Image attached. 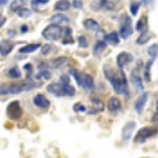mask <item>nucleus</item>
Instances as JSON below:
<instances>
[{
	"label": "nucleus",
	"instance_id": "1",
	"mask_svg": "<svg viewBox=\"0 0 158 158\" xmlns=\"http://www.w3.org/2000/svg\"><path fill=\"white\" fill-rule=\"evenodd\" d=\"M103 72L106 79L111 82L112 86L117 94H124L128 91V82H127V78L123 71L120 70L118 74H115L113 69H108L106 67L103 69Z\"/></svg>",
	"mask_w": 158,
	"mask_h": 158
},
{
	"label": "nucleus",
	"instance_id": "2",
	"mask_svg": "<svg viewBox=\"0 0 158 158\" xmlns=\"http://www.w3.org/2000/svg\"><path fill=\"white\" fill-rule=\"evenodd\" d=\"M35 88V85H32L30 82H23L21 85H0V94L1 95H6V94H13V95H16V94H20L23 91H30L31 89Z\"/></svg>",
	"mask_w": 158,
	"mask_h": 158
},
{
	"label": "nucleus",
	"instance_id": "3",
	"mask_svg": "<svg viewBox=\"0 0 158 158\" xmlns=\"http://www.w3.org/2000/svg\"><path fill=\"white\" fill-rule=\"evenodd\" d=\"M63 30L60 25L57 24H50L42 31V36L44 39L51 40V41H57L62 36Z\"/></svg>",
	"mask_w": 158,
	"mask_h": 158
},
{
	"label": "nucleus",
	"instance_id": "4",
	"mask_svg": "<svg viewBox=\"0 0 158 158\" xmlns=\"http://www.w3.org/2000/svg\"><path fill=\"white\" fill-rule=\"evenodd\" d=\"M133 24H132V19L128 15L124 14L120 19V30H119V35L122 39H128V38L133 34Z\"/></svg>",
	"mask_w": 158,
	"mask_h": 158
},
{
	"label": "nucleus",
	"instance_id": "5",
	"mask_svg": "<svg viewBox=\"0 0 158 158\" xmlns=\"http://www.w3.org/2000/svg\"><path fill=\"white\" fill-rule=\"evenodd\" d=\"M156 133H157L156 129L151 128V127H146V128H142L139 130L138 133H137V135L135 136V140H136V142L142 143V142L146 141L148 138L154 136Z\"/></svg>",
	"mask_w": 158,
	"mask_h": 158
},
{
	"label": "nucleus",
	"instance_id": "6",
	"mask_svg": "<svg viewBox=\"0 0 158 158\" xmlns=\"http://www.w3.org/2000/svg\"><path fill=\"white\" fill-rule=\"evenodd\" d=\"M7 115L11 119H19L22 115V110L18 101H13L7 106Z\"/></svg>",
	"mask_w": 158,
	"mask_h": 158
},
{
	"label": "nucleus",
	"instance_id": "7",
	"mask_svg": "<svg viewBox=\"0 0 158 158\" xmlns=\"http://www.w3.org/2000/svg\"><path fill=\"white\" fill-rule=\"evenodd\" d=\"M133 60H134V57L132 54H130L128 52H121L120 54L117 55V59H116L117 67H118V69L122 70L128 63L132 62Z\"/></svg>",
	"mask_w": 158,
	"mask_h": 158
},
{
	"label": "nucleus",
	"instance_id": "8",
	"mask_svg": "<svg viewBox=\"0 0 158 158\" xmlns=\"http://www.w3.org/2000/svg\"><path fill=\"white\" fill-rule=\"evenodd\" d=\"M47 90L49 93L53 94L56 97H62L65 96L64 92V85H61V83H51L47 86Z\"/></svg>",
	"mask_w": 158,
	"mask_h": 158
},
{
	"label": "nucleus",
	"instance_id": "9",
	"mask_svg": "<svg viewBox=\"0 0 158 158\" xmlns=\"http://www.w3.org/2000/svg\"><path fill=\"white\" fill-rule=\"evenodd\" d=\"M78 85L82 86L86 91H91L94 88V79L89 74H81Z\"/></svg>",
	"mask_w": 158,
	"mask_h": 158
},
{
	"label": "nucleus",
	"instance_id": "10",
	"mask_svg": "<svg viewBox=\"0 0 158 158\" xmlns=\"http://www.w3.org/2000/svg\"><path fill=\"white\" fill-rule=\"evenodd\" d=\"M136 128V122L135 121H129L124 126L123 130H122V140L123 141H128L131 138L132 135L134 133V130Z\"/></svg>",
	"mask_w": 158,
	"mask_h": 158
},
{
	"label": "nucleus",
	"instance_id": "11",
	"mask_svg": "<svg viewBox=\"0 0 158 158\" xmlns=\"http://www.w3.org/2000/svg\"><path fill=\"white\" fill-rule=\"evenodd\" d=\"M147 101H148V93L144 92V93H142L141 95L139 96L138 99L135 101V104H134L135 111L138 114H141L142 112H143V109L147 104Z\"/></svg>",
	"mask_w": 158,
	"mask_h": 158
},
{
	"label": "nucleus",
	"instance_id": "12",
	"mask_svg": "<svg viewBox=\"0 0 158 158\" xmlns=\"http://www.w3.org/2000/svg\"><path fill=\"white\" fill-rule=\"evenodd\" d=\"M33 102H34L35 106H39V108H42V109L49 108L50 104H51L49 99L45 97L44 95H42V94H37V95L34 97V99H33Z\"/></svg>",
	"mask_w": 158,
	"mask_h": 158
},
{
	"label": "nucleus",
	"instance_id": "13",
	"mask_svg": "<svg viewBox=\"0 0 158 158\" xmlns=\"http://www.w3.org/2000/svg\"><path fill=\"white\" fill-rule=\"evenodd\" d=\"M14 49V43L11 40H2L0 42V54L2 56H6Z\"/></svg>",
	"mask_w": 158,
	"mask_h": 158
},
{
	"label": "nucleus",
	"instance_id": "14",
	"mask_svg": "<svg viewBox=\"0 0 158 158\" xmlns=\"http://www.w3.org/2000/svg\"><path fill=\"white\" fill-rule=\"evenodd\" d=\"M121 108V102L118 98L116 97H111L109 99V102H108V109L110 112L112 113H115V112L119 111Z\"/></svg>",
	"mask_w": 158,
	"mask_h": 158
},
{
	"label": "nucleus",
	"instance_id": "15",
	"mask_svg": "<svg viewBox=\"0 0 158 158\" xmlns=\"http://www.w3.org/2000/svg\"><path fill=\"white\" fill-rule=\"evenodd\" d=\"M68 62V58L64 56H61V57H57L55 59H52L49 62V67L51 69H58L60 67H62L64 63Z\"/></svg>",
	"mask_w": 158,
	"mask_h": 158
},
{
	"label": "nucleus",
	"instance_id": "16",
	"mask_svg": "<svg viewBox=\"0 0 158 158\" xmlns=\"http://www.w3.org/2000/svg\"><path fill=\"white\" fill-rule=\"evenodd\" d=\"M131 80L133 81V83L139 90H143V85H142V79L138 74V69L133 70V72L131 74Z\"/></svg>",
	"mask_w": 158,
	"mask_h": 158
},
{
	"label": "nucleus",
	"instance_id": "17",
	"mask_svg": "<svg viewBox=\"0 0 158 158\" xmlns=\"http://www.w3.org/2000/svg\"><path fill=\"white\" fill-rule=\"evenodd\" d=\"M51 22H52L53 24L59 25V24H63V23H69V22H70V19L63 14H56L51 18Z\"/></svg>",
	"mask_w": 158,
	"mask_h": 158
},
{
	"label": "nucleus",
	"instance_id": "18",
	"mask_svg": "<svg viewBox=\"0 0 158 158\" xmlns=\"http://www.w3.org/2000/svg\"><path fill=\"white\" fill-rule=\"evenodd\" d=\"M104 40H106V43H110L112 45H116L119 43V35L117 32H111L110 34L106 35L104 36Z\"/></svg>",
	"mask_w": 158,
	"mask_h": 158
},
{
	"label": "nucleus",
	"instance_id": "19",
	"mask_svg": "<svg viewBox=\"0 0 158 158\" xmlns=\"http://www.w3.org/2000/svg\"><path fill=\"white\" fill-rule=\"evenodd\" d=\"M83 27H85V29L89 30V31H99L100 30L99 23L94 19L85 20V21H83Z\"/></svg>",
	"mask_w": 158,
	"mask_h": 158
},
{
	"label": "nucleus",
	"instance_id": "20",
	"mask_svg": "<svg viewBox=\"0 0 158 158\" xmlns=\"http://www.w3.org/2000/svg\"><path fill=\"white\" fill-rule=\"evenodd\" d=\"M92 104H93V110H92V112H90V114L102 112L104 110V103L98 98H93V99H92Z\"/></svg>",
	"mask_w": 158,
	"mask_h": 158
},
{
	"label": "nucleus",
	"instance_id": "21",
	"mask_svg": "<svg viewBox=\"0 0 158 158\" xmlns=\"http://www.w3.org/2000/svg\"><path fill=\"white\" fill-rule=\"evenodd\" d=\"M39 48H40L39 43H33V44H27V45H25V47L21 48V49L19 50V52L21 53V54H27V53L35 52V51L37 49H39Z\"/></svg>",
	"mask_w": 158,
	"mask_h": 158
},
{
	"label": "nucleus",
	"instance_id": "22",
	"mask_svg": "<svg viewBox=\"0 0 158 158\" xmlns=\"http://www.w3.org/2000/svg\"><path fill=\"white\" fill-rule=\"evenodd\" d=\"M24 4H25V0H13L10 9H11V11L17 13L21 9H23Z\"/></svg>",
	"mask_w": 158,
	"mask_h": 158
},
{
	"label": "nucleus",
	"instance_id": "23",
	"mask_svg": "<svg viewBox=\"0 0 158 158\" xmlns=\"http://www.w3.org/2000/svg\"><path fill=\"white\" fill-rule=\"evenodd\" d=\"M71 3L69 0H59L58 2H56L55 4V10L56 11H67L70 7Z\"/></svg>",
	"mask_w": 158,
	"mask_h": 158
},
{
	"label": "nucleus",
	"instance_id": "24",
	"mask_svg": "<svg viewBox=\"0 0 158 158\" xmlns=\"http://www.w3.org/2000/svg\"><path fill=\"white\" fill-rule=\"evenodd\" d=\"M106 48V41H103V40H99V41L95 44V47H94V49H93L94 55H99L101 52H103Z\"/></svg>",
	"mask_w": 158,
	"mask_h": 158
},
{
	"label": "nucleus",
	"instance_id": "25",
	"mask_svg": "<svg viewBox=\"0 0 158 158\" xmlns=\"http://www.w3.org/2000/svg\"><path fill=\"white\" fill-rule=\"evenodd\" d=\"M150 37H151V35L149 34L148 30L143 31V32L140 33V36L137 38V43H138V44H144V43H147L149 41Z\"/></svg>",
	"mask_w": 158,
	"mask_h": 158
},
{
	"label": "nucleus",
	"instance_id": "26",
	"mask_svg": "<svg viewBox=\"0 0 158 158\" xmlns=\"http://www.w3.org/2000/svg\"><path fill=\"white\" fill-rule=\"evenodd\" d=\"M136 30L138 31V32H140V33L148 30L147 17H142V18H140L138 20V22H137V24H136Z\"/></svg>",
	"mask_w": 158,
	"mask_h": 158
},
{
	"label": "nucleus",
	"instance_id": "27",
	"mask_svg": "<svg viewBox=\"0 0 158 158\" xmlns=\"http://www.w3.org/2000/svg\"><path fill=\"white\" fill-rule=\"evenodd\" d=\"M148 54H149L150 57H152V59H154L155 57H157L158 55V44L157 43H154L151 47L148 49Z\"/></svg>",
	"mask_w": 158,
	"mask_h": 158
},
{
	"label": "nucleus",
	"instance_id": "28",
	"mask_svg": "<svg viewBox=\"0 0 158 158\" xmlns=\"http://www.w3.org/2000/svg\"><path fill=\"white\" fill-rule=\"evenodd\" d=\"M153 60L154 59H150L148 62L146 63V67H144V78H146L147 81H150L151 78H150V69H151L152 64H153Z\"/></svg>",
	"mask_w": 158,
	"mask_h": 158
},
{
	"label": "nucleus",
	"instance_id": "29",
	"mask_svg": "<svg viewBox=\"0 0 158 158\" xmlns=\"http://www.w3.org/2000/svg\"><path fill=\"white\" fill-rule=\"evenodd\" d=\"M139 7H140V2L138 1H133L130 6V11H131V14L133 16H136L138 14V11H139Z\"/></svg>",
	"mask_w": 158,
	"mask_h": 158
},
{
	"label": "nucleus",
	"instance_id": "30",
	"mask_svg": "<svg viewBox=\"0 0 158 158\" xmlns=\"http://www.w3.org/2000/svg\"><path fill=\"white\" fill-rule=\"evenodd\" d=\"M9 76H11L12 78H19L21 76V73H20L18 68L14 67L9 71Z\"/></svg>",
	"mask_w": 158,
	"mask_h": 158
},
{
	"label": "nucleus",
	"instance_id": "31",
	"mask_svg": "<svg viewBox=\"0 0 158 158\" xmlns=\"http://www.w3.org/2000/svg\"><path fill=\"white\" fill-rule=\"evenodd\" d=\"M31 15H32V11L29 9H25V7L18 11V16L21 17V18H27V17H30Z\"/></svg>",
	"mask_w": 158,
	"mask_h": 158
},
{
	"label": "nucleus",
	"instance_id": "32",
	"mask_svg": "<svg viewBox=\"0 0 158 158\" xmlns=\"http://www.w3.org/2000/svg\"><path fill=\"white\" fill-rule=\"evenodd\" d=\"M100 6L106 10H114V3L109 0H100Z\"/></svg>",
	"mask_w": 158,
	"mask_h": 158
},
{
	"label": "nucleus",
	"instance_id": "33",
	"mask_svg": "<svg viewBox=\"0 0 158 158\" xmlns=\"http://www.w3.org/2000/svg\"><path fill=\"white\" fill-rule=\"evenodd\" d=\"M78 44L80 48H88L89 47V42L86 40V38L85 36H79L78 37Z\"/></svg>",
	"mask_w": 158,
	"mask_h": 158
},
{
	"label": "nucleus",
	"instance_id": "34",
	"mask_svg": "<svg viewBox=\"0 0 158 158\" xmlns=\"http://www.w3.org/2000/svg\"><path fill=\"white\" fill-rule=\"evenodd\" d=\"M37 78L39 79H45V80H49L51 78V74L48 72V71H42V72L38 73L37 75Z\"/></svg>",
	"mask_w": 158,
	"mask_h": 158
},
{
	"label": "nucleus",
	"instance_id": "35",
	"mask_svg": "<svg viewBox=\"0 0 158 158\" xmlns=\"http://www.w3.org/2000/svg\"><path fill=\"white\" fill-rule=\"evenodd\" d=\"M51 49H52V47L50 44H44L41 49V53L43 55H48L51 52Z\"/></svg>",
	"mask_w": 158,
	"mask_h": 158
},
{
	"label": "nucleus",
	"instance_id": "36",
	"mask_svg": "<svg viewBox=\"0 0 158 158\" xmlns=\"http://www.w3.org/2000/svg\"><path fill=\"white\" fill-rule=\"evenodd\" d=\"M60 83L61 85H70V78L68 75H62L60 78Z\"/></svg>",
	"mask_w": 158,
	"mask_h": 158
},
{
	"label": "nucleus",
	"instance_id": "37",
	"mask_svg": "<svg viewBox=\"0 0 158 158\" xmlns=\"http://www.w3.org/2000/svg\"><path fill=\"white\" fill-rule=\"evenodd\" d=\"M49 2V0H33L32 1V6H36L38 4H47Z\"/></svg>",
	"mask_w": 158,
	"mask_h": 158
},
{
	"label": "nucleus",
	"instance_id": "38",
	"mask_svg": "<svg viewBox=\"0 0 158 158\" xmlns=\"http://www.w3.org/2000/svg\"><path fill=\"white\" fill-rule=\"evenodd\" d=\"M74 110L75 111H77V112H85L86 111V109H85V106H81L80 103H77V104H75L74 106Z\"/></svg>",
	"mask_w": 158,
	"mask_h": 158
},
{
	"label": "nucleus",
	"instance_id": "39",
	"mask_svg": "<svg viewBox=\"0 0 158 158\" xmlns=\"http://www.w3.org/2000/svg\"><path fill=\"white\" fill-rule=\"evenodd\" d=\"M73 6L75 7V9H82V2H81L80 0H74Z\"/></svg>",
	"mask_w": 158,
	"mask_h": 158
},
{
	"label": "nucleus",
	"instance_id": "40",
	"mask_svg": "<svg viewBox=\"0 0 158 158\" xmlns=\"http://www.w3.org/2000/svg\"><path fill=\"white\" fill-rule=\"evenodd\" d=\"M6 17L2 16V15H0V27H1L4 23H6Z\"/></svg>",
	"mask_w": 158,
	"mask_h": 158
},
{
	"label": "nucleus",
	"instance_id": "41",
	"mask_svg": "<svg viewBox=\"0 0 158 158\" xmlns=\"http://www.w3.org/2000/svg\"><path fill=\"white\" fill-rule=\"evenodd\" d=\"M20 30H21V33H27V27L25 24L23 25H21V27H20Z\"/></svg>",
	"mask_w": 158,
	"mask_h": 158
},
{
	"label": "nucleus",
	"instance_id": "42",
	"mask_svg": "<svg viewBox=\"0 0 158 158\" xmlns=\"http://www.w3.org/2000/svg\"><path fill=\"white\" fill-rule=\"evenodd\" d=\"M7 1H9V0H0V6H4V4H6Z\"/></svg>",
	"mask_w": 158,
	"mask_h": 158
},
{
	"label": "nucleus",
	"instance_id": "43",
	"mask_svg": "<svg viewBox=\"0 0 158 158\" xmlns=\"http://www.w3.org/2000/svg\"><path fill=\"white\" fill-rule=\"evenodd\" d=\"M147 1H149V0H142V2H144V3H147Z\"/></svg>",
	"mask_w": 158,
	"mask_h": 158
},
{
	"label": "nucleus",
	"instance_id": "44",
	"mask_svg": "<svg viewBox=\"0 0 158 158\" xmlns=\"http://www.w3.org/2000/svg\"><path fill=\"white\" fill-rule=\"evenodd\" d=\"M157 112H158V101H157Z\"/></svg>",
	"mask_w": 158,
	"mask_h": 158
}]
</instances>
